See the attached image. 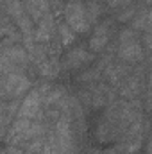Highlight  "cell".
Segmentation results:
<instances>
[{
  "label": "cell",
  "mask_w": 152,
  "mask_h": 154,
  "mask_svg": "<svg viewBox=\"0 0 152 154\" xmlns=\"http://www.w3.org/2000/svg\"><path fill=\"white\" fill-rule=\"evenodd\" d=\"M141 100H123V99H114L111 104H108L99 118L95 129H93V138L99 143H113L120 142L122 134L136 122L141 118Z\"/></svg>",
  "instance_id": "cell-1"
},
{
  "label": "cell",
  "mask_w": 152,
  "mask_h": 154,
  "mask_svg": "<svg viewBox=\"0 0 152 154\" xmlns=\"http://www.w3.org/2000/svg\"><path fill=\"white\" fill-rule=\"evenodd\" d=\"M45 133H47L45 122L16 116L4 138V142H5V145L18 147L25 152L41 154L43 147H45Z\"/></svg>",
  "instance_id": "cell-2"
},
{
  "label": "cell",
  "mask_w": 152,
  "mask_h": 154,
  "mask_svg": "<svg viewBox=\"0 0 152 154\" xmlns=\"http://www.w3.org/2000/svg\"><path fill=\"white\" fill-rule=\"evenodd\" d=\"M114 57L118 61H123L127 65H141L147 59L145 48L141 45V34L132 31L131 27H122L116 32V41H114Z\"/></svg>",
  "instance_id": "cell-3"
},
{
  "label": "cell",
  "mask_w": 152,
  "mask_h": 154,
  "mask_svg": "<svg viewBox=\"0 0 152 154\" xmlns=\"http://www.w3.org/2000/svg\"><path fill=\"white\" fill-rule=\"evenodd\" d=\"M84 88L79 90L77 99L81 102V106L84 108V111H100L104 109L108 104H111L116 97L113 86H109L106 81H97L91 84H82Z\"/></svg>",
  "instance_id": "cell-4"
},
{
  "label": "cell",
  "mask_w": 152,
  "mask_h": 154,
  "mask_svg": "<svg viewBox=\"0 0 152 154\" xmlns=\"http://www.w3.org/2000/svg\"><path fill=\"white\" fill-rule=\"evenodd\" d=\"M0 70L4 74L16 72V74H27V75H31L32 66H31L27 50H25V47L22 43L11 45V47H5V48L0 50Z\"/></svg>",
  "instance_id": "cell-5"
},
{
  "label": "cell",
  "mask_w": 152,
  "mask_h": 154,
  "mask_svg": "<svg viewBox=\"0 0 152 154\" xmlns=\"http://www.w3.org/2000/svg\"><path fill=\"white\" fill-rule=\"evenodd\" d=\"M61 20L75 32L77 36H84L91 31V22L86 13V5L82 0H65Z\"/></svg>",
  "instance_id": "cell-6"
},
{
  "label": "cell",
  "mask_w": 152,
  "mask_h": 154,
  "mask_svg": "<svg viewBox=\"0 0 152 154\" xmlns=\"http://www.w3.org/2000/svg\"><path fill=\"white\" fill-rule=\"evenodd\" d=\"M116 32H118V23L114 22L113 16H106V18H102V20H100L99 23H95V27L90 31L88 48H90L93 54H100V52H104V48L114 41Z\"/></svg>",
  "instance_id": "cell-7"
},
{
  "label": "cell",
  "mask_w": 152,
  "mask_h": 154,
  "mask_svg": "<svg viewBox=\"0 0 152 154\" xmlns=\"http://www.w3.org/2000/svg\"><path fill=\"white\" fill-rule=\"evenodd\" d=\"M147 81H149V77H147V74H145V66L136 65L134 70H132L129 75L125 77V79L114 88L116 97H118V99H123V100H134V99H140L141 93L149 91V88H147Z\"/></svg>",
  "instance_id": "cell-8"
},
{
  "label": "cell",
  "mask_w": 152,
  "mask_h": 154,
  "mask_svg": "<svg viewBox=\"0 0 152 154\" xmlns=\"http://www.w3.org/2000/svg\"><path fill=\"white\" fill-rule=\"evenodd\" d=\"M34 86L32 77L27 74H4L2 88H0V99L2 100H16L23 99L27 91Z\"/></svg>",
  "instance_id": "cell-9"
},
{
  "label": "cell",
  "mask_w": 152,
  "mask_h": 154,
  "mask_svg": "<svg viewBox=\"0 0 152 154\" xmlns=\"http://www.w3.org/2000/svg\"><path fill=\"white\" fill-rule=\"evenodd\" d=\"M95 59H97V54H93L88 47L77 45V47L68 48L59 57V70L61 72H79V70L88 68Z\"/></svg>",
  "instance_id": "cell-10"
},
{
  "label": "cell",
  "mask_w": 152,
  "mask_h": 154,
  "mask_svg": "<svg viewBox=\"0 0 152 154\" xmlns=\"http://www.w3.org/2000/svg\"><path fill=\"white\" fill-rule=\"evenodd\" d=\"M18 118H27V120H39L43 122L45 116V108H43V100H41V93L36 86H32L27 95L20 100L18 106Z\"/></svg>",
  "instance_id": "cell-11"
},
{
  "label": "cell",
  "mask_w": 152,
  "mask_h": 154,
  "mask_svg": "<svg viewBox=\"0 0 152 154\" xmlns=\"http://www.w3.org/2000/svg\"><path fill=\"white\" fill-rule=\"evenodd\" d=\"M132 70H134V66H132V65H127V63L118 61V59L114 57L113 61L104 68V72H102V81H106L109 86L116 88V86L125 79V77L132 72Z\"/></svg>",
  "instance_id": "cell-12"
},
{
  "label": "cell",
  "mask_w": 152,
  "mask_h": 154,
  "mask_svg": "<svg viewBox=\"0 0 152 154\" xmlns=\"http://www.w3.org/2000/svg\"><path fill=\"white\" fill-rule=\"evenodd\" d=\"M20 100L22 99H16V100H0V140L5 138L13 120L16 118L18 113V106H20Z\"/></svg>",
  "instance_id": "cell-13"
},
{
  "label": "cell",
  "mask_w": 152,
  "mask_h": 154,
  "mask_svg": "<svg viewBox=\"0 0 152 154\" xmlns=\"http://www.w3.org/2000/svg\"><path fill=\"white\" fill-rule=\"evenodd\" d=\"M150 25H152V20H150V9L149 5H141L138 9V13L132 16V20L127 23V27H131L132 31L136 32H150Z\"/></svg>",
  "instance_id": "cell-14"
},
{
  "label": "cell",
  "mask_w": 152,
  "mask_h": 154,
  "mask_svg": "<svg viewBox=\"0 0 152 154\" xmlns=\"http://www.w3.org/2000/svg\"><path fill=\"white\" fill-rule=\"evenodd\" d=\"M56 27H57V39H59L61 48H70V47L77 41L79 36H77L75 32H74L61 18H56Z\"/></svg>",
  "instance_id": "cell-15"
},
{
  "label": "cell",
  "mask_w": 152,
  "mask_h": 154,
  "mask_svg": "<svg viewBox=\"0 0 152 154\" xmlns=\"http://www.w3.org/2000/svg\"><path fill=\"white\" fill-rule=\"evenodd\" d=\"M141 7V4L140 2H134V4H129V5H123V7H120V9H114V22L116 23H129L131 20H132V16L138 13V9Z\"/></svg>",
  "instance_id": "cell-16"
},
{
  "label": "cell",
  "mask_w": 152,
  "mask_h": 154,
  "mask_svg": "<svg viewBox=\"0 0 152 154\" xmlns=\"http://www.w3.org/2000/svg\"><path fill=\"white\" fill-rule=\"evenodd\" d=\"M134 2H140V0H106V5H108V9H120V7L134 4Z\"/></svg>",
  "instance_id": "cell-17"
},
{
  "label": "cell",
  "mask_w": 152,
  "mask_h": 154,
  "mask_svg": "<svg viewBox=\"0 0 152 154\" xmlns=\"http://www.w3.org/2000/svg\"><path fill=\"white\" fill-rule=\"evenodd\" d=\"M0 154H23V151L18 149V147H13V145H5V147L0 151Z\"/></svg>",
  "instance_id": "cell-18"
},
{
  "label": "cell",
  "mask_w": 152,
  "mask_h": 154,
  "mask_svg": "<svg viewBox=\"0 0 152 154\" xmlns=\"http://www.w3.org/2000/svg\"><path fill=\"white\" fill-rule=\"evenodd\" d=\"M4 20H9V18H7V14H5V11H4V5H2V2H0V22H4Z\"/></svg>",
  "instance_id": "cell-19"
}]
</instances>
